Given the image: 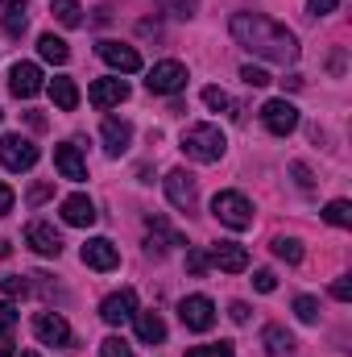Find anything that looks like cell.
Returning a JSON list of instances; mask_svg holds the SVG:
<instances>
[{
	"label": "cell",
	"instance_id": "cell-1",
	"mask_svg": "<svg viewBox=\"0 0 352 357\" xmlns=\"http://www.w3.org/2000/svg\"><path fill=\"white\" fill-rule=\"evenodd\" d=\"M228 29H232V38H237L245 50L262 54L269 63H294V59H298V38H294L286 25L262 17V13H237Z\"/></svg>",
	"mask_w": 352,
	"mask_h": 357
},
{
	"label": "cell",
	"instance_id": "cell-2",
	"mask_svg": "<svg viewBox=\"0 0 352 357\" xmlns=\"http://www.w3.org/2000/svg\"><path fill=\"white\" fill-rule=\"evenodd\" d=\"M224 146H228V142H224L220 125H191V129L182 133V154L195 158V162H220Z\"/></svg>",
	"mask_w": 352,
	"mask_h": 357
},
{
	"label": "cell",
	"instance_id": "cell-3",
	"mask_svg": "<svg viewBox=\"0 0 352 357\" xmlns=\"http://www.w3.org/2000/svg\"><path fill=\"white\" fill-rule=\"evenodd\" d=\"M211 216L220 220V225H228V229H249L253 225V204L241 195V191H220L216 199H211Z\"/></svg>",
	"mask_w": 352,
	"mask_h": 357
},
{
	"label": "cell",
	"instance_id": "cell-4",
	"mask_svg": "<svg viewBox=\"0 0 352 357\" xmlns=\"http://www.w3.org/2000/svg\"><path fill=\"white\" fill-rule=\"evenodd\" d=\"M33 162H38V146L29 137H21V133H4L0 137V167H8V171H33Z\"/></svg>",
	"mask_w": 352,
	"mask_h": 357
},
{
	"label": "cell",
	"instance_id": "cell-5",
	"mask_svg": "<svg viewBox=\"0 0 352 357\" xmlns=\"http://www.w3.org/2000/svg\"><path fill=\"white\" fill-rule=\"evenodd\" d=\"M262 125L273 137H290L298 129V108L290 100H265L262 104Z\"/></svg>",
	"mask_w": 352,
	"mask_h": 357
},
{
	"label": "cell",
	"instance_id": "cell-6",
	"mask_svg": "<svg viewBox=\"0 0 352 357\" xmlns=\"http://www.w3.org/2000/svg\"><path fill=\"white\" fill-rule=\"evenodd\" d=\"M33 333L42 345H54V349H75V337H71V324L58 316V312H42L33 316Z\"/></svg>",
	"mask_w": 352,
	"mask_h": 357
},
{
	"label": "cell",
	"instance_id": "cell-7",
	"mask_svg": "<svg viewBox=\"0 0 352 357\" xmlns=\"http://www.w3.org/2000/svg\"><path fill=\"white\" fill-rule=\"evenodd\" d=\"M145 88L154 91V96H175V91L186 88V67L175 63V59H166V63H154L150 67V79H145Z\"/></svg>",
	"mask_w": 352,
	"mask_h": 357
},
{
	"label": "cell",
	"instance_id": "cell-8",
	"mask_svg": "<svg viewBox=\"0 0 352 357\" xmlns=\"http://www.w3.org/2000/svg\"><path fill=\"white\" fill-rule=\"evenodd\" d=\"M178 316H182V324H186L191 333H207V328L216 324V303H211L207 295H186V299L178 303Z\"/></svg>",
	"mask_w": 352,
	"mask_h": 357
},
{
	"label": "cell",
	"instance_id": "cell-9",
	"mask_svg": "<svg viewBox=\"0 0 352 357\" xmlns=\"http://www.w3.org/2000/svg\"><path fill=\"white\" fill-rule=\"evenodd\" d=\"M99 316H104V324H125V320H133L137 316V291L133 287H125V291H112L104 303H99Z\"/></svg>",
	"mask_w": 352,
	"mask_h": 357
},
{
	"label": "cell",
	"instance_id": "cell-10",
	"mask_svg": "<svg viewBox=\"0 0 352 357\" xmlns=\"http://www.w3.org/2000/svg\"><path fill=\"white\" fill-rule=\"evenodd\" d=\"M25 245H29L33 254H42V258H58V254H63V237H58L54 225H46V220H33V225L25 229Z\"/></svg>",
	"mask_w": 352,
	"mask_h": 357
},
{
	"label": "cell",
	"instance_id": "cell-11",
	"mask_svg": "<svg viewBox=\"0 0 352 357\" xmlns=\"http://www.w3.org/2000/svg\"><path fill=\"white\" fill-rule=\"evenodd\" d=\"M207 262L220 266L224 274H241V270H249V250L237 245V241H216L211 254H207Z\"/></svg>",
	"mask_w": 352,
	"mask_h": 357
},
{
	"label": "cell",
	"instance_id": "cell-12",
	"mask_svg": "<svg viewBox=\"0 0 352 357\" xmlns=\"http://www.w3.org/2000/svg\"><path fill=\"white\" fill-rule=\"evenodd\" d=\"M79 258H83V266H91V270H116L120 266V250H116L108 237H91L88 245L79 250Z\"/></svg>",
	"mask_w": 352,
	"mask_h": 357
},
{
	"label": "cell",
	"instance_id": "cell-13",
	"mask_svg": "<svg viewBox=\"0 0 352 357\" xmlns=\"http://www.w3.org/2000/svg\"><path fill=\"white\" fill-rule=\"evenodd\" d=\"M95 50H99V59H104L108 67H116V71H125V75L141 71V54H137L133 46H125V42H99Z\"/></svg>",
	"mask_w": 352,
	"mask_h": 357
},
{
	"label": "cell",
	"instance_id": "cell-14",
	"mask_svg": "<svg viewBox=\"0 0 352 357\" xmlns=\"http://www.w3.org/2000/svg\"><path fill=\"white\" fill-rule=\"evenodd\" d=\"M54 167H58V175L71 178V183H83V178H88V158H83L79 146H71V142L54 146Z\"/></svg>",
	"mask_w": 352,
	"mask_h": 357
},
{
	"label": "cell",
	"instance_id": "cell-15",
	"mask_svg": "<svg viewBox=\"0 0 352 357\" xmlns=\"http://www.w3.org/2000/svg\"><path fill=\"white\" fill-rule=\"evenodd\" d=\"M166 195H170V204H175L178 212H191L195 199H199V191H195V175H186V171H170V175H166Z\"/></svg>",
	"mask_w": 352,
	"mask_h": 357
},
{
	"label": "cell",
	"instance_id": "cell-16",
	"mask_svg": "<svg viewBox=\"0 0 352 357\" xmlns=\"http://www.w3.org/2000/svg\"><path fill=\"white\" fill-rule=\"evenodd\" d=\"M8 91H13L17 100L38 96V91H42V71H38L33 63H17V67L8 71Z\"/></svg>",
	"mask_w": 352,
	"mask_h": 357
},
{
	"label": "cell",
	"instance_id": "cell-17",
	"mask_svg": "<svg viewBox=\"0 0 352 357\" xmlns=\"http://www.w3.org/2000/svg\"><path fill=\"white\" fill-rule=\"evenodd\" d=\"M88 100L95 108H112V104H125L129 100V84L125 79H95L88 91Z\"/></svg>",
	"mask_w": 352,
	"mask_h": 357
},
{
	"label": "cell",
	"instance_id": "cell-18",
	"mask_svg": "<svg viewBox=\"0 0 352 357\" xmlns=\"http://www.w3.org/2000/svg\"><path fill=\"white\" fill-rule=\"evenodd\" d=\"M63 220L75 225V229H91L95 225V204H91L88 195H67L63 199Z\"/></svg>",
	"mask_w": 352,
	"mask_h": 357
},
{
	"label": "cell",
	"instance_id": "cell-19",
	"mask_svg": "<svg viewBox=\"0 0 352 357\" xmlns=\"http://www.w3.org/2000/svg\"><path fill=\"white\" fill-rule=\"evenodd\" d=\"M129 142H133V125H129V121L108 116V121H104V150L116 158V154H125V150H129Z\"/></svg>",
	"mask_w": 352,
	"mask_h": 357
},
{
	"label": "cell",
	"instance_id": "cell-20",
	"mask_svg": "<svg viewBox=\"0 0 352 357\" xmlns=\"http://www.w3.org/2000/svg\"><path fill=\"white\" fill-rule=\"evenodd\" d=\"M133 320H137V337H141L145 345H162V341H166V324H162L158 312H137Z\"/></svg>",
	"mask_w": 352,
	"mask_h": 357
},
{
	"label": "cell",
	"instance_id": "cell-21",
	"mask_svg": "<svg viewBox=\"0 0 352 357\" xmlns=\"http://www.w3.org/2000/svg\"><path fill=\"white\" fill-rule=\"evenodd\" d=\"M38 54H42L46 63H54V67H63V63L71 59V46H67L63 38H54V33H42V38H38Z\"/></svg>",
	"mask_w": 352,
	"mask_h": 357
},
{
	"label": "cell",
	"instance_id": "cell-22",
	"mask_svg": "<svg viewBox=\"0 0 352 357\" xmlns=\"http://www.w3.org/2000/svg\"><path fill=\"white\" fill-rule=\"evenodd\" d=\"M50 96H54V104H58L63 112H75V108H79V88H75V79H67V75H58V79L50 84Z\"/></svg>",
	"mask_w": 352,
	"mask_h": 357
},
{
	"label": "cell",
	"instance_id": "cell-23",
	"mask_svg": "<svg viewBox=\"0 0 352 357\" xmlns=\"http://www.w3.org/2000/svg\"><path fill=\"white\" fill-rule=\"evenodd\" d=\"M50 13H54V21H58V25H67V29L83 25V8H79V0H54V4H50Z\"/></svg>",
	"mask_w": 352,
	"mask_h": 357
},
{
	"label": "cell",
	"instance_id": "cell-24",
	"mask_svg": "<svg viewBox=\"0 0 352 357\" xmlns=\"http://www.w3.org/2000/svg\"><path fill=\"white\" fill-rule=\"evenodd\" d=\"M262 341H265V349H269V354H290V349H294V337H290L286 328H278V324H269V328H265Z\"/></svg>",
	"mask_w": 352,
	"mask_h": 357
},
{
	"label": "cell",
	"instance_id": "cell-25",
	"mask_svg": "<svg viewBox=\"0 0 352 357\" xmlns=\"http://www.w3.org/2000/svg\"><path fill=\"white\" fill-rule=\"evenodd\" d=\"M323 220H328V225H336V229H349V225H352V204H349V199H332V204L323 208Z\"/></svg>",
	"mask_w": 352,
	"mask_h": 357
},
{
	"label": "cell",
	"instance_id": "cell-26",
	"mask_svg": "<svg viewBox=\"0 0 352 357\" xmlns=\"http://www.w3.org/2000/svg\"><path fill=\"white\" fill-rule=\"evenodd\" d=\"M25 29H29L25 8H4V33H8V38H21Z\"/></svg>",
	"mask_w": 352,
	"mask_h": 357
},
{
	"label": "cell",
	"instance_id": "cell-27",
	"mask_svg": "<svg viewBox=\"0 0 352 357\" xmlns=\"http://www.w3.org/2000/svg\"><path fill=\"white\" fill-rule=\"evenodd\" d=\"M273 254H278L282 262H303V245H298L294 237H273Z\"/></svg>",
	"mask_w": 352,
	"mask_h": 357
},
{
	"label": "cell",
	"instance_id": "cell-28",
	"mask_svg": "<svg viewBox=\"0 0 352 357\" xmlns=\"http://www.w3.org/2000/svg\"><path fill=\"white\" fill-rule=\"evenodd\" d=\"M294 312H298V320H303V324H315V320H319V299L298 295V299H294Z\"/></svg>",
	"mask_w": 352,
	"mask_h": 357
},
{
	"label": "cell",
	"instance_id": "cell-29",
	"mask_svg": "<svg viewBox=\"0 0 352 357\" xmlns=\"http://www.w3.org/2000/svg\"><path fill=\"white\" fill-rule=\"evenodd\" d=\"M99 357H133V349L125 337H108V341H99Z\"/></svg>",
	"mask_w": 352,
	"mask_h": 357
},
{
	"label": "cell",
	"instance_id": "cell-30",
	"mask_svg": "<svg viewBox=\"0 0 352 357\" xmlns=\"http://www.w3.org/2000/svg\"><path fill=\"white\" fill-rule=\"evenodd\" d=\"M203 104L216 108V112H228V108H232V100H228V91L224 88H203Z\"/></svg>",
	"mask_w": 352,
	"mask_h": 357
},
{
	"label": "cell",
	"instance_id": "cell-31",
	"mask_svg": "<svg viewBox=\"0 0 352 357\" xmlns=\"http://www.w3.org/2000/svg\"><path fill=\"white\" fill-rule=\"evenodd\" d=\"M186 357H232V345L228 341H220V345H195V349H186Z\"/></svg>",
	"mask_w": 352,
	"mask_h": 357
},
{
	"label": "cell",
	"instance_id": "cell-32",
	"mask_svg": "<svg viewBox=\"0 0 352 357\" xmlns=\"http://www.w3.org/2000/svg\"><path fill=\"white\" fill-rule=\"evenodd\" d=\"M0 291H4V295H8V299H21V295H25V291H29V282H25V278H21V274H8V278H4V282H0Z\"/></svg>",
	"mask_w": 352,
	"mask_h": 357
},
{
	"label": "cell",
	"instance_id": "cell-33",
	"mask_svg": "<svg viewBox=\"0 0 352 357\" xmlns=\"http://www.w3.org/2000/svg\"><path fill=\"white\" fill-rule=\"evenodd\" d=\"M241 79H245L249 88H265V84H269V75H265L262 67H253V63H245V67H241Z\"/></svg>",
	"mask_w": 352,
	"mask_h": 357
},
{
	"label": "cell",
	"instance_id": "cell-34",
	"mask_svg": "<svg viewBox=\"0 0 352 357\" xmlns=\"http://www.w3.org/2000/svg\"><path fill=\"white\" fill-rule=\"evenodd\" d=\"M207 266H211V262H207L203 250H186V270H191V274H207Z\"/></svg>",
	"mask_w": 352,
	"mask_h": 357
},
{
	"label": "cell",
	"instance_id": "cell-35",
	"mask_svg": "<svg viewBox=\"0 0 352 357\" xmlns=\"http://www.w3.org/2000/svg\"><path fill=\"white\" fill-rule=\"evenodd\" d=\"M253 287H257L262 295H269V291L278 287V278H273V270H253Z\"/></svg>",
	"mask_w": 352,
	"mask_h": 357
},
{
	"label": "cell",
	"instance_id": "cell-36",
	"mask_svg": "<svg viewBox=\"0 0 352 357\" xmlns=\"http://www.w3.org/2000/svg\"><path fill=\"white\" fill-rule=\"evenodd\" d=\"M340 8V0H307V13L311 17H328V13H336Z\"/></svg>",
	"mask_w": 352,
	"mask_h": 357
},
{
	"label": "cell",
	"instance_id": "cell-37",
	"mask_svg": "<svg viewBox=\"0 0 352 357\" xmlns=\"http://www.w3.org/2000/svg\"><path fill=\"white\" fill-rule=\"evenodd\" d=\"M332 295H336L340 303H349V299H352V282H349V278H336V282H332Z\"/></svg>",
	"mask_w": 352,
	"mask_h": 357
},
{
	"label": "cell",
	"instance_id": "cell-38",
	"mask_svg": "<svg viewBox=\"0 0 352 357\" xmlns=\"http://www.w3.org/2000/svg\"><path fill=\"white\" fill-rule=\"evenodd\" d=\"M8 212H13V187L0 183V216H8Z\"/></svg>",
	"mask_w": 352,
	"mask_h": 357
},
{
	"label": "cell",
	"instance_id": "cell-39",
	"mask_svg": "<svg viewBox=\"0 0 352 357\" xmlns=\"http://www.w3.org/2000/svg\"><path fill=\"white\" fill-rule=\"evenodd\" d=\"M50 191H54V187H50V183H38V187H33V191H29V204H42V199H46V195H50Z\"/></svg>",
	"mask_w": 352,
	"mask_h": 357
},
{
	"label": "cell",
	"instance_id": "cell-40",
	"mask_svg": "<svg viewBox=\"0 0 352 357\" xmlns=\"http://www.w3.org/2000/svg\"><path fill=\"white\" fill-rule=\"evenodd\" d=\"M13 324H17V312L8 303H0V328H13Z\"/></svg>",
	"mask_w": 352,
	"mask_h": 357
},
{
	"label": "cell",
	"instance_id": "cell-41",
	"mask_svg": "<svg viewBox=\"0 0 352 357\" xmlns=\"http://www.w3.org/2000/svg\"><path fill=\"white\" fill-rule=\"evenodd\" d=\"M0 357H13V333L0 328Z\"/></svg>",
	"mask_w": 352,
	"mask_h": 357
},
{
	"label": "cell",
	"instance_id": "cell-42",
	"mask_svg": "<svg viewBox=\"0 0 352 357\" xmlns=\"http://www.w3.org/2000/svg\"><path fill=\"white\" fill-rule=\"evenodd\" d=\"M228 316H232L237 324H245V320H249V307H245V303H232V307H228Z\"/></svg>",
	"mask_w": 352,
	"mask_h": 357
},
{
	"label": "cell",
	"instance_id": "cell-43",
	"mask_svg": "<svg viewBox=\"0 0 352 357\" xmlns=\"http://www.w3.org/2000/svg\"><path fill=\"white\" fill-rule=\"evenodd\" d=\"M175 8H178V17H191V8H195V0H178Z\"/></svg>",
	"mask_w": 352,
	"mask_h": 357
},
{
	"label": "cell",
	"instance_id": "cell-44",
	"mask_svg": "<svg viewBox=\"0 0 352 357\" xmlns=\"http://www.w3.org/2000/svg\"><path fill=\"white\" fill-rule=\"evenodd\" d=\"M4 8H25V0H0Z\"/></svg>",
	"mask_w": 352,
	"mask_h": 357
},
{
	"label": "cell",
	"instance_id": "cell-45",
	"mask_svg": "<svg viewBox=\"0 0 352 357\" xmlns=\"http://www.w3.org/2000/svg\"><path fill=\"white\" fill-rule=\"evenodd\" d=\"M21 357H38V354H21Z\"/></svg>",
	"mask_w": 352,
	"mask_h": 357
},
{
	"label": "cell",
	"instance_id": "cell-46",
	"mask_svg": "<svg viewBox=\"0 0 352 357\" xmlns=\"http://www.w3.org/2000/svg\"><path fill=\"white\" fill-rule=\"evenodd\" d=\"M0 116H4V112H0Z\"/></svg>",
	"mask_w": 352,
	"mask_h": 357
}]
</instances>
